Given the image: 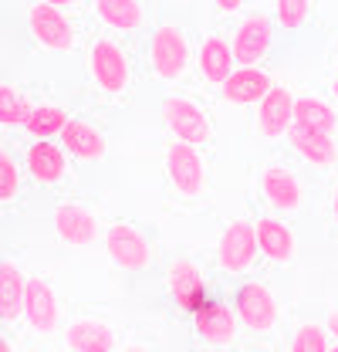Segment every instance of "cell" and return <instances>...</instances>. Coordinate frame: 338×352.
I'll list each match as a JSON object with an SVG mask.
<instances>
[{
  "label": "cell",
  "instance_id": "obj_21",
  "mask_svg": "<svg viewBox=\"0 0 338 352\" xmlns=\"http://www.w3.org/2000/svg\"><path fill=\"white\" fill-rule=\"evenodd\" d=\"M196 65H200V75L210 85H223L230 78V72H234V51H230V44L223 41L220 34H207L203 44H200Z\"/></svg>",
  "mask_w": 338,
  "mask_h": 352
},
{
  "label": "cell",
  "instance_id": "obj_33",
  "mask_svg": "<svg viewBox=\"0 0 338 352\" xmlns=\"http://www.w3.org/2000/svg\"><path fill=\"white\" fill-rule=\"evenodd\" d=\"M332 217L338 223V183H335V193H332Z\"/></svg>",
  "mask_w": 338,
  "mask_h": 352
},
{
  "label": "cell",
  "instance_id": "obj_12",
  "mask_svg": "<svg viewBox=\"0 0 338 352\" xmlns=\"http://www.w3.org/2000/svg\"><path fill=\"white\" fill-rule=\"evenodd\" d=\"M24 315H27V325L38 332V336H51L61 322V311H58V298H54V288L44 281V278H27V288H24Z\"/></svg>",
  "mask_w": 338,
  "mask_h": 352
},
{
  "label": "cell",
  "instance_id": "obj_14",
  "mask_svg": "<svg viewBox=\"0 0 338 352\" xmlns=\"http://www.w3.org/2000/svg\"><path fill=\"white\" fill-rule=\"evenodd\" d=\"M260 186H264V197L271 200V207H278L281 214H295L304 200V190H301V179L284 166H267L260 173Z\"/></svg>",
  "mask_w": 338,
  "mask_h": 352
},
{
  "label": "cell",
  "instance_id": "obj_8",
  "mask_svg": "<svg viewBox=\"0 0 338 352\" xmlns=\"http://www.w3.org/2000/svg\"><path fill=\"white\" fill-rule=\"evenodd\" d=\"M166 173L172 179V186L183 193V197H200L203 186H207V170H203V160L193 146L186 142H169L166 146Z\"/></svg>",
  "mask_w": 338,
  "mask_h": 352
},
{
  "label": "cell",
  "instance_id": "obj_24",
  "mask_svg": "<svg viewBox=\"0 0 338 352\" xmlns=\"http://www.w3.org/2000/svg\"><path fill=\"white\" fill-rule=\"evenodd\" d=\"M24 288L27 278L14 261H0V318L24 315Z\"/></svg>",
  "mask_w": 338,
  "mask_h": 352
},
{
  "label": "cell",
  "instance_id": "obj_29",
  "mask_svg": "<svg viewBox=\"0 0 338 352\" xmlns=\"http://www.w3.org/2000/svg\"><path fill=\"white\" fill-rule=\"evenodd\" d=\"M291 352H328V342H325V332L318 325H301L291 342Z\"/></svg>",
  "mask_w": 338,
  "mask_h": 352
},
{
  "label": "cell",
  "instance_id": "obj_30",
  "mask_svg": "<svg viewBox=\"0 0 338 352\" xmlns=\"http://www.w3.org/2000/svg\"><path fill=\"white\" fill-rule=\"evenodd\" d=\"M308 3L304 0H281L278 7H274V17H278V24H284V28H297V24H304L308 21Z\"/></svg>",
  "mask_w": 338,
  "mask_h": 352
},
{
  "label": "cell",
  "instance_id": "obj_19",
  "mask_svg": "<svg viewBox=\"0 0 338 352\" xmlns=\"http://www.w3.org/2000/svg\"><path fill=\"white\" fill-rule=\"evenodd\" d=\"M65 342L71 352H112L115 349V332L105 322L78 318L65 329Z\"/></svg>",
  "mask_w": 338,
  "mask_h": 352
},
{
  "label": "cell",
  "instance_id": "obj_9",
  "mask_svg": "<svg viewBox=\"0 0 338 352\" xmlns=\"http://www.w3.org/2000/svg\"><path fill=\"white\" fill-rule=\"evenodd\" d=\"M291 122H295V95L284 85H271V91L257 102V132L274 142L288 135Z\"/></svg>",
  "mask_w": 338,
  "mask_h": 352
},
{
  "label": "cell",
  "instance_id": "obj_7",
  "mask_svg": "<svg viewBox=\"0 0 338 352\" xmlns=\"http://www.w3.org/2000/svg\"><path fill=\"white\" fill-rule=\"evenodd\" d=\"M271 44H274V24H271V17L251 14V17L234 31L230 51H234V61H237L240 68H257V61L271 51Z\"/></svg>",
  "mask_w": 338,
  "mask_h": 352
},
{
  "label": "cell",
  "instance_id": "obj_3",
  "mask_svg": "<svg viewBox=\"0 0 338 352\" xmlns=\"http://www.w3.org/2000/svg\"><path fill=\"white\" fill-rule=\"evenodd\" d=\"M163 119H166L169 129L176 132V142H186L193 149L213 139V126L207 119V112L190 98H169L163 105Z\"/></svg>",
  "mask_w": 338,
  "mask_h": 352
},
{
  "label": "cell",
  "instance_id": "obj_16",
  "mask_svg": "<svg viewBox=\"0 0 338 352\" xmlns=\"http://www.w3.org/2000/svg\"><path fill=\"white\" fill-rule=\"evenodd\" d=\"M220 88H223V98L230 105H251L271 91V75L260 72V68H234L230 78Z\"/></svg>",
  "mask_w": 338,
  "mask_h": 352
},
{
  "label": "cell",
  "instance_id": "obj_10",
  "mask_svg": "<svg viewBox=\"0 0 338 352\" xmlns=\"http://www.w3.org/2000/svg\"><path fill=\"white\" fill-rule=\"evenodd\" d=\"M105 248H109L112 261H119L126 271H142V267H149V258H153L146 234L132 223H112L105 230Z\"/></svg>",
  "mask_w": 338,
  "mask_h": 352
},
{
  "label": "cell",
  "instance_id": "obj_35",
  "mask_svg": "<svg viewBox=\"0 0 338 352\" xmlns=\"http://www.w3.org/2000/svg\"><path fill=\"white\" fill-rule=\"evenodd\" d=\"M0 352H10V346H7V342H3V339H0Z\"/></svg>",
  "mask_w": 338,
  "mask_h": 352
},
{
  "label": "cell",
  "instance_id": "obj_17",
  "mask_svg": "<svg viewBox=\"0 0 338 352\" xmlns=\"http://www.w3.org/2000/svg\"><path fill=\"white\" fill-rule=\"evenodd\" d=\"M61 142H65V149H68V153H75V156L84 160V163L102 160V156H105V149H109L105 135L95 129L88 119H68V126L61 129Z\"/></svg>",
  "mask_w": 338,
  "mask_h": 352
},
{
  "label": "cell",
  "instance_id": "obj_26",
  "mask_svg": "<svg viewBox=\"0 0 338 352\" xmlns=\"http://www.w3.org/2000/svg\"><path fill=\"white\" fill-rule=\"evenodd\" d=\"M65 126H68V112L61 105H34L24 129L38 135V142H54V135H61Z\"/></svg>",
  "mask_w": 338,
  "mask_h": 352
},
{
  "label": "cell",
  "instance_id": "obj_34",
  "mask_svg": "<svg viewBox=\"0 0 338 352\" xmlns=\"http://www.w3.org/2000/svg\"><path fill=\"white\" fill-rule=\"evenodd\" d=\"M332 95L338 98V78H332Z\"/></svg>",
  "mask_w": 338,
  "mask_h": 352
},
{
  "label": "cell",
  "instance_id": "obj_4",
  "mask_svg": "<svg viewBox=\"0 0 338 352\" xmlns=\"http://www.w3.org/2000/svg\"><path fill=\"white\" fill-rule=\"evenodd\" d=\"M27 24H31V34L38 38V44L47 51H71L75 47V28L61 14L58 3H31Z\"/></svg>",
  "mask_w": 338,
  "mask_h": 352
},
{
  "label": "cell",
  "instance_id": "obj_13",
  "mask_svg": "<svg viewBox=\"0 0 338 352\" xmlns=\"http://www.w3.org/2000/svg\"><path fill=\"white\" fill-rule=\"evenodd\" d=\"M193 322H196L200 339H207L210 346H230L234 336H237V315H234V308L223 305V302H213V298L200 311H193Z\"/></svg>",
  "mask_w": 338,
  "mask_h": 352
},
{
  "label": "cell",
  "instance_id": "obj_6",
  "mask_svg": "<svg viewBox=\"0 0 338 352\" xmlns=\"http://www.w3.org/2000/svg\"><path fill=\"white\" fill-rule=\"evenodd\" d=\"M234 315L251 329V332H271L278 325V302L264 285H240L234 295Z\"/></svg>",
  "mask_w": 338,
  "mask_h": 352
},
{
  "label": "cell",
  "instance_id": "obj_22",
  "mask_svg": "<svg viewBox=\"0 0 338 352\" xmlns=\"http://www.w3.org/2000/svg\"><path fill=\"white\" fill-rule=\"evenodd\" d=\"M27 173L34 176L38 183L51 186V183H61L68 166H65V153L54 146V142H34L27 149Z\"/></svg>",
  "mask_w": 338,
  "mask_h": 352
},
{
  "label": "cell",
  "instance_id": "obj_27",
  "mask_svg": "<svg viewBox=\"0 0 338 352\" xmlns=\"http://www.w3.org/2000/svg\"><path fill=\"white\" fill-rule=\"evenodd\" d=\"M34 112V105L27 102L24 91L14 85H0V126H27V116Z\"/></svg>",
  "mask_w": 338,
  "mask_h": 352
},
{
  "label": "cell",
  "instance_id": "obj_18",
  "mask_svg": "<svg viewBox=\"0 0 338 352\" xmlns=\"http://www.w3.org/2000/svg\"><path fill=\"white\" fill-rule=\"evenodd\" d=\"M254 237H257V254L271 258V261L284 264L295 258V234L281 223V220H257L254 223Z\"/></svg>",
  "mask_w": 338,
  "mask_h": 352
},
{
  "label": "cell",
  "instance_id": "obj_23",
  "mask_svg": "<svg viewBox=\"0 0 338 352\" xmlns=\"http://www.w3.org/2000/svg\"><path fill=\"white\" fill-rule=\"evenodd\" d=\"M288 139H291L295 153H301L308 163H315V166H335L338 146H335L332 135H322V132H308V129L291 126V129H288Z\"/></svg>",
  "mask_w": 338,
  "mask_h": 352
},
{
  "label": "cell",
  "instance_id": "obj_1",
  "mask_svg": "<svg viewBox=\"0 0 338 352\" xmlns=\"http://www.w3.org/2000/svg\"><path fill=\"white\" fill-rule=\"evenodd\" d=\"M149 58H153V72L163 82H179L190 72V58H193L186 31L179 24H159L149 44Z\"/></svg>",
  "mask_w": 338,
  "mask_h": 352
},
{
  "label": "cell",
  "instance_id": "obj_20",
  "mask_svg": "<svg viewBox=\"0 0 338 352\" xmlns=\"http://www.w3.org/2000/svg\"><path fill=\"white\" fill-rule=\"evenodd\" d=\"M297 129L308 132H322V135H335L338 129V112L325 102V98H315V95H297L295 98V122Z\"/></svg>",
  "mask_w": 338,
  "mask_h": 352
},
{
  "label": "cell",
  "instance_id": "obj_32",
  "mask_svg": "<svg viewBox=\"0 0 338 352\" xmlns=\"http://www.w3.org/2000/svg\"><path fill=\"white\" fill-rule=\"evenodd\" d=\"M328 332H332V336L338 339V308L332 311V315H328Z\"/></svg>",
  "mask_w": 338,
  "mask_h": 352
},
{
  "label": "cell",
  "instance_id": "obj_37",
  "mask_svg": "<svg viewBox=\"0 0 338 352\" xmlns=\"http://www.w3.org/2000/svg\"><path fill=\"white\" fill-rule=\"evenodd\" d=\"M328 352H338V346H335V349H328Z\"/></svg>",
  "mask_w": 338,
  "mask_h": 352
},
{
  "label": "cell",
  "instance_id": "obj_31",
  "mask_svg": "<svg viewBox=\"0 0 338 352\" xmlns=\"http://www.w3.org/2000/svg\"><path fill=\"white\" fill-rule=\"evenodd\" d=\"M216 10H220V14H237V10H240V3H237V0H220V3H216Z\"/></svg>",
  "mask_w": 338,
  "mask_h": 352
},
{
  "label": "cell",
  "instance_id": "obj_25",
  "mask_svg": "<svg viewBox=\"0 0 338 352\" xmlns=\"http://www.w3.org/2000/svg\"><path fill=\"white\" fill-rule=\"evenodd\" d=\"M95 14L115 31H139L146 24V10L135 0H102L95 3Z\"/></svg>",
  "mask_w": 338,
  "mask_h": 352
},
{
  "label": "cell",
  "instance_id": "obj_11",
  "mask_svg": "<svg viewBox=\"0 0 338 352\" xmlns=\"http://www.w3.org/2000/svg\"><path fill=\"white\" fill-rule=\"evenodd\" d=\"M166 281H169V292H172V298H176V305L183 308V311H200V308L210 302V295H207V281H203V274H200V267L193 261H172L166 271Z\"/></svg>",
  "mask_w": 338,
  "mask_h": 352
},
{
  "label": "cell",
  "instance_id": "obj_15",
  "mask_svg": "<svg viewBox=\"0 0 338 352\" xmlns=\"http://www.w3.org/2000/svg\"><path fill=\"white\" fill-rule=\"evenodd\" d=\"M54 230L71 248H88L98 237V223H95V217L84 210L82 204H61L54 210Z\"/></svg>",
  "mask_w": 338,
  "mask_h": 352
},
{
  "label": "cell",
  "instance_id": "obj_5",
  "mask_svg": "<svg viewBox=\"0 0 338 352\" xmlns=\"http://www.w3.org/2000/svg\"><path fill=\"white\" fill-rule=\"evenodd\" d=\"M257 258V237H254V223L247 220H230L223 237H220V248H216V264L227 271V274H244L247 267H254Z\"/></svg>",
  "mask_w": 338,
  "mask_h": 352
},
{
  "label": "cell",
  "instance_id": "obj_2",
  "mask_svg": "<svg viewBox=\"0 0 338 352\" xmlns=\"http://www.w3.org/2000/svg\"><path fill=\"white\" fill-rule=\"evenodd\" d=\"M88 68H91L95 85L105 95H126L132 85V65H128L126 51L119 47V41H112V38H98L91 44Z\"/></svg>",
  "mask_w": 338,
  "mask_h": 352
},
{
  "label": "cell",
  "instance_id": "obj_28",
  "mask_svg": "<svg viewBox=\"0 0 338 352\" xmlns=\"http://www.w3.org/2000/svg\"><path fill=\"white\" fill-rule=\"evenodd\" d=\"M17 190H21V173H17V163L7 149H0V204H14L17 200Z\"/></svg>",
  "mask_w": 338,
  "mask_h": 352
},
{
  "label": "cell",
  "instance_id": "obj_36",
  "mask_svg": "<svg viewBox=\"0 0 338 352\" xmlns=\"http://www.w3.org/2000/svg\"><path fill=\"white\" fill-rule=\"evenodd\" d=\"M126 352H146V349H139V346H128V349Z\"/></svg>",
  "mask_w": 338,
  "mask_h": 352
}]
</instances>
